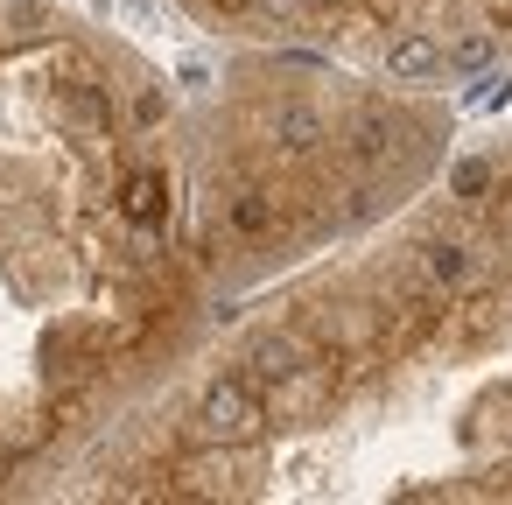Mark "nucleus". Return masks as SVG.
Instances as JSON below:
<instances>
[{
  "mask_svg": "<svg viewBox=\"0 0 512 505\" xmlns=\"http://www.w3.org/2000/svg\"><path fill=\"white\" fill-rule=\"evenodd\" d=\"M57 498L512 505V134L246 295Z\"/></svg>",
  "mask_w": 512,
  "mask_h": 505,
  "instance_id": "1",
  "label": "nucleus"
},
{
  "mask_svg": "<svg viewBox=\"0 0 512 505\" xmlns=\"http://www.w3.org/2000/svg\"><path fill=\"white\" fill-rule=\"evenodd\" d=\"M456 148V106L421 85L239 43L190 92V218L225 316L393 218Z\"/></svg>",
  "mask_w": 512,
  "mask_h": 505,
  "instance_id": "3",
  "label": "nucleus"
},
{
  "mask_svg": "<svg viewBox=\"0 0 512 505\" xmlns=\"http://www.w3.org/2000/svg\"><path fill=\"white\" fill-rule=\"evenodd\" d=\"M169 8L232 50H316L442 99L512 71V0H169Z\"/></svg>",
  "mask_w": 512,
  "mask_h": 505,
  "instance_id": "4",
  "label": "nucleus"
},
{
  "mask_svg": "<svg viewBox=\"0 0 512 505\" xmlns=\"http://www.w3.org/2000/svg\"><path fill=\"white\" fill-rule=\"evenodd\" d=\"M218 323L190 92L71 0H0V505L57 498Z\"/></svg>",
  "mask_w": 512,
  "mask_h": 505,
  "instance_id": "2",
  "label": "nucleus"
}]
</instances>
